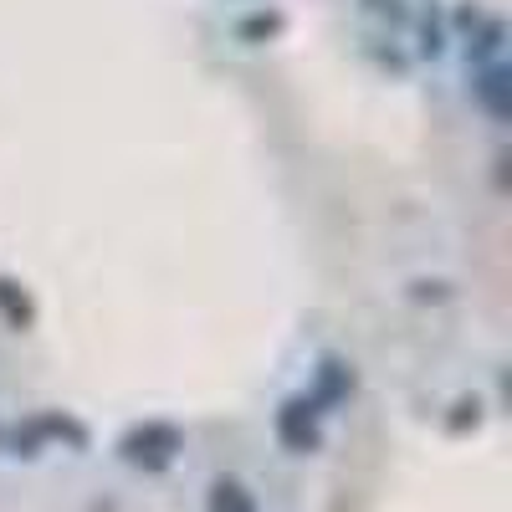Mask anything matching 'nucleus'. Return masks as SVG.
Returning a JSON list of instances; mask_svg holds the SVG:
<instances>
[{
	"label": "nucleus",
	"mask_w": 512,
	"mask_h": 512,
	"mask_svg": "<svg viewBox=\"0 0 512 512\" xmlns=\"http://www.w3.org/2000/svg\"><path fill=\"white\" fill-rule=\"evenodd\" d=\"M0 313H6L11 328H26L31 323V297L16 282H6V277H0Z\"/></svg>",
	"instance_id": "6"
},
{
	"label": "nucleus",
	"mask_w": 512,
	"mask_h": 512,
	"mask_svg": "<svg viewBox=\"0 0 512 512\" xmlns=\"http://www.w3.org/2000/svg\"><path fill=\"white\" fill-rule=\"evenodd\" d=\"M277 26H282V21H277V16H251V21H246V26H241V31H246V36H272V31H277Z\"/></svg>",
	"instance_id": "8"
},
{
	"label": "nucleus",
	"mask_w": 512,
	"mask_h": 512,
	"mask_svg": "<svg viewBox=\"0 0 512 512\" xmlns=\"http://www.w3.org/2000/svg\"><path fill=\"white\" fill-rule=\"evenodd\" d=\"M507 88H512V82H507V67H497V62H487L482 72H477V82H472V93H477V103L502 123L507 113H512V103H507Z\"/></svg>",
	"instance_id": "4"
},
{
	"label": "nucleus",
	"mask_w": 512,
	"mask_h": 512,
	"mask_svg": "<svg viewBox=\"0 0 512 512\" xmlns=\"http://www.w3.org/2000/svg\"><path fill=\"white\" fill-rule=\"evenodd\" d=\"M502 47V21H482V31L466 41V52H477V57H492Z\"/></svg>",
	"instance_id": "7"
},
{
	"label": "nucleus",
	"mask_w": 512,
	"mask_h": 512,
	"mask_svg": "<svg viewBox=\"0 0 512 512\" xmlns=\"http://www.w3.org/2000/svg\"><path fill=\"white\" fill-rule=\"evenodd\" d=\"M277 441H282L287 451H297V456L318 451V446H323V410H318L308 395L282 400V410H277Z\"/></svg>",
	"instance_id": "2"
},
{
	"label": "nucleus",
	"mask_w": 512,
	"mask_h": 512,
	"mask_svg": "<svg viewBox=\"0 0 512 512\" xmlns=\"http://www.w3.org/2000/svg\"><path fill=\"white\" fill-rule=\"evenodd\" d=\"M118 451H123L128 466H139V472H164V466H175V456L185 451V436L169 420H144L118 441Z\"/></svg>",
	"instance_id": "1"
},
{
	"label": "nucleus",
	"mask_w": 512,
	"mask_h": 512,
	"mask_svg": "<svg viewBox=\"0 0 512 512\" xmlns=\"http://www.w3.org/2000/svg\"><path fill=\"white\" fill-rule=\"evenodd\" d=\"M205 512H256V502H251V492H246L236 477H221L216 487H210Z\"/></svg>",
	"instance_id": "5"
},
{
	"label": "nucleus",
	"mask_w": 512,
	"mask_h": 512,
	"mask_svg": "<svg viewBox=\"0 0 512 512\" xmlns=\"http://www.w3.org/2000/svg\"><path fill=\"white\" fill-rule=\"evenodd\" d=\"M354 395V369L344 364V359H323L318 364V384H313V405L318 410H328V405H338V400H349Z\"/></svg>",
	"instance_id": "3"
}]
</instances>
